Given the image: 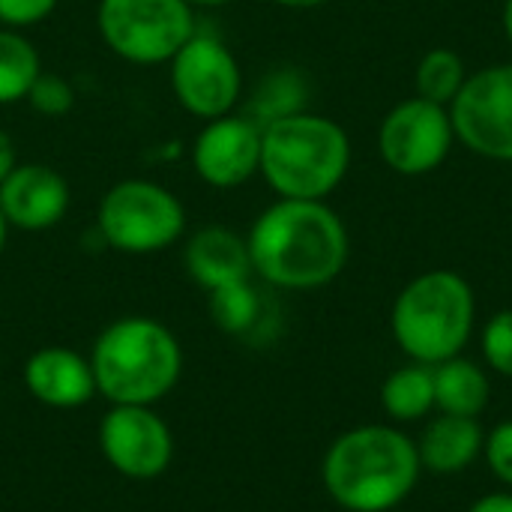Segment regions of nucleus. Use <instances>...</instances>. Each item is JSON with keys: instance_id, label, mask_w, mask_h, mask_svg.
Masks as SVG:
<instances>
[{"instance_id": "obj_1", "label": "nucleus", "mask_w": 512, "mask_h": 512, "mask_svg": "<svg viewBox=\"0 0 512 512\" xmlns=\"http://www.w3.org/2000/svg\"><path fill=\"white\" fill-rule=\"evenodd\" d=\"M252 276L279 291H318L342 276L351 237L327 201L276 198L258 213L249 234Z\"/></svg>"}, {"instance_id": "obj_2", "label": "nucleus", "mask_w": 512, "mask_h": 512, "mask_svg": "<svg viewBox=\"0 0 512 512\" xmlns=\"http://www.w3.org/2000/svg\"><path fill=\"white\" fill-rule=\"evenodd\" d=\"M420 474L417 441L396 423H369L342 432L321 462V483L345 512L402 507L414 495Z\"/></svg>"}, {"instance_id": "obj_3", "label": "nucleus", "mask_w": 512, "mask_h": 512, "mask_svg": "<svg viewBox=\"0 0 512 512\" xmlns=\"http://www.w3.org/2000/svg\"><path fill=\"white\" fill-rule=\"evenodd\" d=\"M351 138L342 123L294 111L261 126V177L276 198L327 201L351 171Z\"/></svg>"}, {"instance_id": "obj_4", "label": "nucleus", "mask_w": 512, "mask_h": 512, "mask_svg": "<svg viewBox=\"0 0 512 512\" xmlns=\"http://www.w3.org/2000/svg\"><path fill=\"white\" fill-rule=\"evenodd\" d=\"M90 366L108 405H159L183 375V348L162 321L126 315L96 336Z\"/></svg>"}, {"instance_id": "obj_5", "label": "nucleus", "mask_w": 512, "mask_h": 512, "mask_svg": "<svg viewBox=\"0 0 512 512\" xmlns=\"http://www.w3.org/2000/svg\"><path fill=\"white\" fill-rule=\"evenodd\" d=\"M477 327V297L456 270L414 276L390 309V333L414 363L438 366L465 354Z\"/></svg>"}, {"instance_id": "obj_6", "label": "nucleus", "mask_w": 512, "mask_h": 512, "mask_svg": "<svg viewBox=\"0 0 512 512\" xmlns=\"http://www.w3.org/2000/svg\"><path fill=\"white\" fill-rule=\"evenodd\" d=\"M96 228L105 246L123 255H156L186 234V207L162 183L126 177L99 201Z\"/></svg>"}, {"instance_id": "obj_7", "label": "nucleus", "mask_w": 512, "mask_h": 512, "mask_svg": "<svg viewBox=\"0 0 512 512\" xmlns=\"http://www.w3.org/2000/svg\"><path fill=\"white\" fill-rule=\"evenodd\" d=\"M96 27L105 48L132 66H168L198 30L186 0H99Z\"/></svg>"}, {"instance_id": "obj_8", "label": "nucleus", "mask_w": 512, "mask_h": 512, "mask_svg": "<svg viewBox=\"0 0 512 512\" xmlns=\"http://www.w3.org/2000/svg\"><path fill=\"white\" fill-rule=\"evenodd\" d=\"M456 144L459 138L450 108L417 93L396 102L378 126V153L384 165L402 177L435 174L444 168Z\"/></svg>"}, {"instance_id": "obj_9", "label": "nucleus", "mask_w": 512, "mask_h": 512, "mask_svg": "<svg viewBox=\"0 0 512 512\" xmlns=\"http://www.w3.org/2000/svg\"><path fill=\"white\" fill-rule=\"evenodd\" d=\"M168 81L177 105L204 123L234 114L243 96L240 60L213 33L195 30V36L171 57Z\"/></svg>"}, {"instance_id": "obj_10", "label": "nucleus", "mask_w": 512, "mask_h": 512, "mask_svg": "<svg viewBox=\"0 0 512 512\" xmlns=\"http://www.w3.org/2000/svg\"><path fill=\"white\" fill-rule=\"evenodd\" d=\"M450 117L462 147L512 165V60L471 72L450 105Z\"/></svg>"}, {"instance_id": "obj_11", "label": "nucleus", "mask_w": 512, "mask_h": 512, "mask_svg": "<svg viewBox=\"0 0 512 512\" xmlns=\"http://www.w3.org/2000/svg\"><path fill=\"white\" fill-rule=\"evenodd\" d=\"M99 450L126 480H156L171 468L174 435L153 405H111L99 423Z\"/></svg>"}, {"instance_id": "obj_12", "label": "nucleus", "mask_w": 512, "mask_h": 512, "mask_svg": "<svg viewBox=\"0 0 512 512\" xmlns=\"http://www.w3.org/2000/svg\"><path fill=\"white\" fill-rule=\"evenodd\" d=\"M192 171L210 189H237L261 171V123L246 114L207 120L192 141Z\"/></svg>"}, {"instance_id": "obj_13", "label": "nucleus", "mask_w": 512, "mask_h": 512, "mask_svg": "<svg viewBox=\"0 0 512 512\" xmlns=\"http://www.w3.org/2000/svg\"><path fill=\"white\" fill-rule=\"evenodd\" d=\"M69 204L66 177L45 162H18L0 186V213L15 231H48L66 219Z\"/></svg>"}, {"instance_id": "obj_14", "label": "nucleus", "mask_w": 512, "mask_h": 512, "mask_svg": "<svg viewBox=\"0 0 512 512\" xmlns=\"http://www.w3.org/2000/svg\"><path fill=\"white\" fill-rule=\"evenodd\" d=\"M21 378L27 393L39 405L54 411H75L84 408L93 396H99L90 357L63 345L33 351L24 363Z\"/></svg>"}, {"instance_id": "obj_15", "label": "nucleus", "mask_w": 512, "mask_h": 512, "mask_svg": "<svg viewBox=\"0 0 512 512\" xmlns=\"http://www.w3.org/2000/svg\"><path fill=\"white\" fill-rule=\"evenodd\" d=\"M183 267L207 294L234 282L252 279L249 243L228 225H204L183 246Z\"/></svg>"}, {"instance_id": "obj_16", "label": "nucleus", "mask_w": 512, "mask_h": 512, "mask_svg": "<svg viewBox=\"0 0 512 512\" xmlns=\"http://www.w3.org/2000/svg\"><path fill=\"white\" fill-rule=\"evenodd\" d=\"M483 444L486 432L480 420L435 414L417 438V456L423 471L435 477H456L483 456Z\"/></svg>"}, {"instance_id": "obj_17", "label": "nucleus", "mask_w": 512, "mask_h": 512, "mask_svg": "<svg viewBox=\"0 0 512 512\" xmlns=\"http://www.w3.org/2000/svg\"><path fill=\"white\" fill-rule=\"evenodd\" d=\"M489 399H492V378L480 363L459 354L435 366V411L438 414L480 420V414L489 408Z\"/></svg>"}, {"instance_id": "obj_18", "label": "nucleus", "mask_w": 512, "mask_h": 512, "mask_svg": "<svg viewBox=\"0 0 512 512\" xmlns=\"http://www.w3.org/2000/svg\"><path fill=\"white\" fill-rule=\"evenodd\" d=\"M381 408L393 423H417L435 411V366L408 360L381 384Z\"/></svg>"}, {"instance_id": "obj_19", "label": "nucleus", "mask_w": 512, "mask_h": 512, "mask_svg": "<svg viewBox=\"0 0 512 512\" xmlns=\"http://www.w3.org/2000/svg\"><path fill=\"white\" fill-rule=\"evenodd\" d=\"M42 72V57L24 30L0 27V108L27 102L33 81Z\"/></svg>"}, {"instance_id": "obj_20", "label": "nucleus", "mask_w": 512, "mask_h": 512, "mask_svg": "<svg viewBox=\"0 0 512 512\" xmlns=\"http://www.w3.org/2000/svg\"><path fill=\"white\" fill-rule=\"evenodd\" d=\"M207 297L213 324L231 336H252L264 321V297L258 294L252 279L216 288Z\"/></svg>"}, {"instance_id": "obj_21", "label": "nucleus", "mask_w": 512, "mask_h": 512, "mask_svg": "<svg viewBox=\"0 0 512 512\" xmlns=\"http://www.w3.org/2000/svg\"><path fill=\"white\" fill-rule=\"evenodd\" d=\"M468 66L462 60L459 51L453 48H429L417 69H414V90L417 96L438 102V105H453V99L459 96V90L468 81Z\"/></svg>"}, {"instance_id": "obj_22", "label": "nucleus", "mask_w": 512, "mask_h": 512, "mask_svg": "<svg viewBox=\"0 0 512 512\" xmlns=\"http://www.w3.org/2000/svg\"><path fill=\"white\" fill-rule=\"evenodd\" d=\"M480 351H483V363L501 375L512 378V309L495 312L480 333Z\"/></svg>"}, {"instance_id": "obj_23", "label": "nucleus", "mask_w": 512, "mask_h": 512, "mask_svg": "<svg viewBox=\"0 0 512 512\" xmlns=\"http://www.w3.org/2000/svg\"><path fill=\"white\" fill-rule=\"evenodd\" d=\"M27 105L39 117H66L75 108V87L57 72H39L27 93Z\"/></svg>"}, {"instance_id": "obj_24", "label": "nucleus", "mask_w": 512, "mask_h": 512, "mask_svg": "<svg viewBox=\"0 0 512 512\" xmlns=\"http://www.w3.org/2000/svg\"><path fill=\"white\" fill-rule=\"evenodd\" d=\"M483 459H486L489 471L498 477V483L512 492V417L501 420L492 432H486Z\"/></svg>"}, {"instance_id": "obj_25", "label": "nucleus", "mask_w": 512, "mask_h": 512, "mask_svg": "<svg viewBox=\"0 0 512 512\" xmlns=\"http://www.w3.org/2000/svg\"><path fill=\"white\" fill-rule=\"evenodd\" d=\"M60 0H0V27L27 30L54 15Z\"/></svg>"}, {"instance_id": "obj_26", "label": "nucleus", "mask_w": 512, "mask_h": 512, "mask_svg": "<svg viewBox=\"0 0 512 512\" xmlns=\"http://www.w3.org/2000/svg\"><path fill=\"white\" fill-rule=\"evenodd\" d=\"M468 512H512V492H492L477 498Z\"/></svg>"}, {"instance_id": "obj_27", "label": "nucleus", "mask_w": 512, "mask_h": 512, "mask_svg": "<svg viewBox=\"0 0 512 512\" xmlns=\"http://www.w3.org/2000/svg\"><path fill=\"white\" fill-rule=\"evenodd\" d=\"M18 165V153H15V141H12V135L9 132H3L0 129V186H3V180L12 174V168Z\"/></svg>"}, {"instance_id": "obj_28", "label": "nucleus", "mask_w": 512, "mask_h": 512, "mask_svg": "<svg viewBox=\"0 0 512 512\" xmlns=\"http://www.w3.org/2000/svg\"><path fill=\"white\" fill-rule=\"evenodd\" d=\"M270 3H276V6H282V9L306 12V9H318V6H324L327 0H270Z\"/></svg>"}, {"instance_id": "obj_29", "label": "nucleus", "mask_w": 512, "mask_h": 512, "mask_svg": "<svg viewBox=\"0 0 512 512\" xmlns=\"http://www.w3.org/2000/svg\"><path fill=\"white\" fill-rule=\"evenodd\" d=\"M501 27H504V36L512 45V0H504V9H501Z\"/></svg>"}, {"instance_id": "obj_30", "label": "nucleus", "mask_w": 512, "mask_h": 512, "mask_svg": "<svg viewBox=\"0 0 512 512\" xmlns=\"http://www.w3.org/2000/svg\"><path fill=\"white\" fill-rule=\"evenodd\" d=\"M192 9H222V6H231L234 0H186Z\"/></svg>"}, {"instance_id": "obj_31", "label": "nucleus", "mask_w": 512, "mask_h": 512, "mask_svg": "<svg viewBox=\"0 0 512 512\" xmlns=\"http://www.w3.org/2000/svg\"><path fill=\"white\" fill-rule=\"evenodd\" d=\"M6 237H9V225H6V219H3V213H0V255H3V249H6Z\"/></svg>"}]
</instances>
